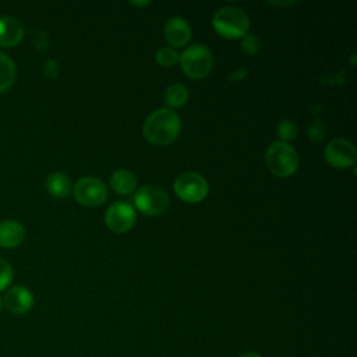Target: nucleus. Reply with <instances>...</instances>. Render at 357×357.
<instances>
[{"label":"nucleus","instance_id":"obj_5","mask_svg":"<svg viewBox=\"0 0 357 357\" xmlns=\"http://www.w3.org/2000/svg\"><path fill=\"white\" fill-rule=\"evenodd\" d=\"M134 204L137 209L145 215H160L169 206V195L162 187L148 184L137 190L134 195Z\"/></svg>","mask_w":357,"mask_h":357},{"label":"nucleus","instance_id":"obj_7","mask_svg":"<svg viewBox=\"0 0 357 357\" xmlns=\"http://www.w3.org/2000/svg\"><path fill=\"white\" fill-rule=\"evenodd\" d=\"M73 191L75 199L79 204L91 208L102 205L107 198V190L103 181L91 176L81 177L75 183Z\"/></svg>","mask_w":357,"mask_h":357},{"label":"nucleus","instance_id":"obj_9","mask_svg":"<svg viewBox=\"0 0 357 357\" xmlns=\"http://www.w3.org/2000/svg\"><path fill=\"white\" fill-rule=\"evenodd\" d=\"M137 215L134 208L127 202L112 204L105 215L106 226L114 233H124L130 230L135 223Z\"/></svg>","mask_w":357,"mask_h":357},{"label":"nucleus","instance_id":"obj_24","mask_svg":"<svg viewBox=\"0 0 357 357\" xmlns=\"http://www.w3.org/2000/svg\"><path fill=\"white\" fill-rule=\"evenodd\" d=\"M35 45L39 47V49H42V50H45V49H47V45H49V42H47V36H46V33L45 32H36V35H35Z\"/></svg>","mask_w":357,"mask_h":357},{"label":"nucleus","instance_id":"obj_11","mask_svg":"<svg viewBox=\"0 0 357 357\" xmlns=\"http://www.w3.org/2000/svg\"><path fill=\"white\" fill-rule=\"evenodd\" d=\"M165 39L174 47H181L190 42L191 28L188 22L181 17H172L165 24Z\"/></svg>","mask_w":357,"mask_h":357},{"label":"nucleus","instance_id":"obj_10","mask_svg":"<svg viewBox=\"0 0 357 357\" xmlns=\"http://www.w3.org/2000/svg\"><path fill=\"white\" fill-rule=\"evenodd\" d=\"M3 305L15 315L26 314L33 305V294L25 286H13L4 293Z\"/></svg>","mask_w":357,"mask_h":357},{"label":"nucleus","instance_id":"obj_16","mask_svg":"<svg viewBox=\"0 0 357 357\" xmlns=\"http://www.w3.org/2000/svg\"><path fill=\"white\" fill-rule=\"evenodd\" d=\"M17 70L14 61L3 52H0V93L7 91L15 81Z\"/></svg>","mask_w":357,"mask_h":357},{"label":"nucleus","instance_id":"obj_25","mask_svg":"<svg viewBox=\"0 0 357 357\" xmlns=\"http://www.w3.org/2000/svg\"><path fill=\"white\" fill-rule=\"evenodd\" d=\"M245 75H247V70L238 68V70H236V71L230 75V81H240V79L245 78Z\"/></svg>","mask_w":357,"mask_h":357},{"label":"nucleus","instance_id":"obj_8","mask_svg":"<svg viewBox=\"0 0 357 357\" xmlns=\"http://www.w3.org/2000/svg\"><path fill=\"white\" fill-rule=\"evenodd\" d=\"M356 148L346 138L332 139L325 148V159L329 165L337 169H346L354 165L356 162Z\"/></svg>","mask_w":357,"mask_h":357},{"label":"nucleus","instance_id":"obj_28","mask_svg":"<svg viewBox=\"0 0 357 357\" xmlns=\"http://www.w3.org/2000/svg\"><path fill=\"white\" fill-rule=\"evenodd\" d=\"M271 4H273V6H279V7H280V6H291L293 3H290V1H289V3H271Z\"/></svg>","mask_w":357,"mask_h":357},{"label":"nucleus","instance_id":"obj_3","mask_svg":"<svg viewBox=\"0 0 357 357\" xmlns=\"http://www.w3.org/2000/svg\"><path fill=\"white\" fill-rule=\"evenodd\" d=\"M265 162L275 176L289 177L298 167V155L290 144L276 141L268 148Z\"/></svg>","mask_w":357,"mask_h":357},{"label":"nucleus","instance_id":"obj_18","mask_svg":"<svg viewBox=\"0 0 357 357\" xmlns=\"http://www.w3.org/2000/svg\"><path fill=\"white\" fill-rule=\"evenodd\" d=\"M155 59L162 67H173L178 61V53L173 47H160Z\"/></svg>","mask_w":357,"mask_h":357},{"label":"nucleus","instance_id":"obj_6","mask_svg":"<svg viewBox=\"0 0 357 357\" xmlns=\"http://www.w3.org/2000/svg\"><path fill=\"white\" fill-rule=\"evenodd\" d=\"M177 197L185 202H199L208 194V183L204 176L195 172H185L176 177L173 184Z\"/></svg>","mask_w":357,"mask_h":357},{"label":"nucleus","instance_id":"obj_22","mask_svg":"<svg viewBox=\"0 0 357 357\" xmlns=\"http://www.w3.org/2000/svg\"><path fill=\"white\" fill-rule=\"evenodd\" d=\"M308 137L314 142H321L325 137V126L321 120H315L308 128Z\"/></svg>","mask_w":357,"mask_h":357},{"label":"nucleus","instance_id":"obj_1","mask_svg":"<svg viewBox=\"0 0 357 357\" xmlns=\"http://www.w3.org/2000/svg\"><path fill=\"white\" fill-rule=\"evenodd\" d=\"M181 130L178 116L169 107L152 112L142 126L144 137L155 145H167L173 142Z\"/></svg>","mask_w":357,"mask_h":357},{"label":"nucleus","instance_id":"obj_20","mask_svg":"<svg viewBox=\"0 0 357 357\" xmlns=\"http://www.w3.org/2000/svg\"><path fill=\"white\" fill-rule=\"evenodd\" d=\"M241 50L247 54H255L261 49V39L254 33H245L241 36Z\"/></svg>","mask_w":357,"mask_h":357},{"label":"nucleus","instance_id":"obj_23","mask_svg":"<svg viewBox=\"0 0 357 357\" xmlns=\"http://www.w3.org/2000/svg\"><path fill=\"white\" fill-rule=\"evenodd\" d=\"M43 71L49 78H56L59 75V64L54 60L49 59L43 66Z\"/></svg>","mask_w":357,"mask_h":357},{"label":"nucleus","instance_id":"obj_14","mask_svg":"<svg viewBox=\"0 0 357 357\" xmlns=\"http://www.w3.org/2000/svg\"><path fill=\"white\" fill-rule=\"evenodd\" d=\"M110 185L117 194L127 195L137 188V178L132 172L127 169H119L112 174Z\"/></svg>","mask_w":357,"mask_h":357},{"label":"nucleus","instance_id":"obj_29","mask_svg":"<svg viewBox=\"0 0 357 357\" xmlns=\"http://www.w3.org/2000/svg\"><path fill=\"white\" fill-rule=\"evenodd\" d=\"M1 308H3V298L0 297V311H1Z\"/></svg>","mask_w":357,"mask_h":357},{"label":"nucleus","instance_id":"obj_19","mask_svg":"<svg viewBox=\"0 0 357 357\" xmlns=\"http://www.w3.org/2000/svg\"><path fill=\"white\" fill-rule=\"evenodd\" d=\"M297 126L291 120H283L278 126V135L280 138V142L289 144V141H293L297 135Z\"/></svg>","mask_w":357,"mask_h":357},{"label":"nucleus","instance_id":"obj_21","mask_svg":"<svg viewBox=\"0 0 357 357\" xmlns=\"http://www.w3.org/2000/svg\"><path fill=\"white\" fill-rule=\"evenodd\" d=\"M13 278H14V272L11 265L6 259L0 258V291L10 286V283L13 282Z\"/></svg>","mask_w":357,"mask_h":357},{"label":"nucleus","instance_id":"obj_13","mask_svg":"<svg viewBox=\"0 0 357 357\" xmlns=\"http://www.w3.org/2000/svg\"><path fill=\"white\" fill-rule=\"evenodd\" d=\"M25 237L24 226L11 219L0 220V247L1 248H14L22 243Z\"/></svg>","mask_w":357,"mask_h":357},{"label":"nucleus","instance_id":"obj_15","mask_svg":"<svg viewBox=\"0 0 357 357\" xmlns=\"http://www.w3.org/2000/svg\"><path fill=\"white\" fill-rule=\"evenodd\" d=\"M46 188L52 195L57 198H64L73 191L70 177L61 172H54L49 174V177L46 178Z\"/></svg>","mask_w":357,"mask_h":357},{"label":"nucleus","instance_id":"obj_4","mask_svg":"<svg viewBox=\"0 0 357 357\" xmlns=\"http://www.w3.org/2000/svg\"><path fill=\"white\" fill-rule=\"evenodd\" d=\"M183 71L192 79L205 78L212 68V53L205 45L195 43L178 56Z\"/></svg>","mask_w":357,"mask_h":357},{"label":"nucleus","instance_id":"obj_17","mask_svg":"<svg viewBox=\"0 0 357 357\" xmlns=\"http://www.w3.org/2000/svg\"><path fill=\"white\" fill-rule=\"evenodd\" d=\"M188 99V89L183 84H172L165 91V102L170 107H180L183 106Z\"/></svg>","mask_w":357,"mask_h":357},{"label":"nucleus","instance_id":"obj_27","mask_svg":"<svg viewBox=\"0 0 357 357\" xmlns=\"http://www.w3.org/2000/svg\"><path fill=\"white\" fill-rule=\"evenodd\" d=\"M151 1H130L131 6H135V7H141V6H148Z\"/></svg>","mask_w":357,"mask_h":357},{"label":"nucleus","instance_id":"obj_12","mask_svg":"<svg viewBox=\"0 0 357 357\" xmlns=\"http://www.w3.org/2000/svg\"><path fill=\"white\" fill-rule=\"evenodd\" d=\"M24 25L15 17H0V46L13 47L18 45L24 36Z\"/></svg>","mask_w":357,"mask_h":357},{"label":"nucleus","instance_id":"obj_2","mask_svg":"<svg viewBox=\"0 0 357 357\" xmlns=\"http://www.w3.org/2000/svg\"><path fill=\"white\" fill-rule=\"evenodd\" d=\"M212 24L215 31L227 39L241 38L247 33L250 26L248 15L238 7L234 6H225L220 7L213 18Z\"/></svg>","mask_w":357,"mask_h":357},{"label":"nucleus","instance_id":"obj_26","mask_svg":"<svg viewBox=\"0 0 357 357\" xmlns=\"http://www.w3.org/2000/svg\"><path fill=\"white\" fill-rule=\"evenodd\" d=\"M238 357H262L259 353H255V351H245L243 354H240Z\"/></svg>","mask_w":357,"mask_h":357}]
</instances>
